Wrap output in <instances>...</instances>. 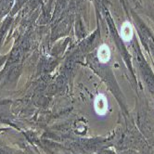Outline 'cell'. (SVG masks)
<instances>
[{
    "instance_id": "6da1fadb",
    "label": "cell",
    "mask_w": 154,
    "mask_h": 154,
    "mask_svg": "<svg viewBox=\"0 0 154 154\" xmlns=\"http://www.w3.org/2000/svg\"><path fill=\"white\" fill-rule=\"evenodd\" d=\"M94 111L98 116H104L107 114L109 109V100L105 94L98 93L93 101Z\"/></svg>"
},
{
    "instance_id": "7a4b0ae2",
    "label": "cell",
    "mask_w": 154,
    "mask_h": 154,
    "mask_svg": "<svg viewBox=\"0 0 154 154\" xmlns=\"http://www.w3.org/2000/svg\"><path fill=\"white\" fill-rule=\"evenodd\" d=\"M111 49H109V46L106 45V44L101 45L97 49V60L102 64L109 62V60H111Z\"/></svg>"
},
{
    "instance_id": "3957f363",
    "label": "cell",
    "mask_w": 154,
    "mask_h": 154,
    "mask_svg": "<svg viewBox=\"0 0 154 154\" xmlns=\"http://www.w3.org/2000/svg\"><path fill=\"white\" fill-rule=\"evenodd\" d=\"M120 35L125 42H129L132 40L134 32H133V28H132V25L129 21H125V23H123L122 27H121Z\"/></svg>"
}]
</instances>
